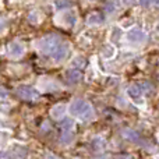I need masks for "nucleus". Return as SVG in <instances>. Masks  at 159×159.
Listing matches in <instances>:
<instances>
[{
  "instance_id": "f257e3e1",
  "label": "nucleus",
  "mask_w": 159,
  "mask_h": 159,
  "mask_svg": "<svg viewBox=\"0 0 159 159\" xmlns=\"http://www.w3.org/2000/svg\"><path fill=\"white\" fill-rule=\"evenodd\" d=\"M69 110L73 116H78L82 120H91L93 117L92 106L84 99H74L70 105Z\"/></svg>"
},
{
  "instance_id": "f03ea898",
  "label": "nucleus",
  "mask_w": 159,
  "mask_h": 159,
  "mask_svg": "<svg viewBox=\"0 0 159 159\" xmlns=\"http://www.w3.org/2000/svg\"><path fill=\"white\" fill-rule=\"evenodd\" d=\"M60 43H61L60 38H59L56 34H50V35L43 36V38L38 42V48H39V50H41V52L52 55V53L59 48V45H60Z\"/></svg>"
},
{
  "instance_id": "7ed1b4c3",
  "label": "nucleus",
  "mask_w": 159,
  "mask_h": 159,
  "mask_svg": "<svg viewBox=\"0 0 159 159\" xmlns=\"http://www.w3.org/2000/svg\"><path fill=\"white\" fill-rule=\"evenodd\" d=\"M17 93H18L20 98L25 99V101H35L39 96L38 91L35 88H32L31 85H20L17 88Z\"/></svg>"
},
{
  "instance_id": "20e7f679",
  "label": "nucleus",
  "mask_w": 159,
  "mask_h": 159,
  "mask_svg": "<svg viewBox=\"0 0 159 159\" xmlns=\"http://www.w3.org/2000/svg\"><path fill=\"white\" fill-rule=\"evenodd\" d=\"M127 39H129L131 43H143V42L147 39V35H145L144 31L134 28V30L129 31V34H127Z\"/></svg>"
},
{
  "instance_id": "39448f33",
  "label": "nucleus",
  "mask_w": 159,
  "mask_h": 159,
  "mask_svg": "<svg viewBox=\"0 0 159 159\" xmlns=\"http://www.w3.org/2000/svg\"><path fill=\"white\" fill-rule=\"evenodd\" d=\"M7 52L11 57H21L25 52V48L21 42H11L7 46Z\"/></svg>"
},
{
  "instance_id": "423d86ee",
  "label": "nucleus",
  "mask_w": 159,
  "mask_h": 159,
  "mask_svg": "<svg viewBox=\"0 0 159 159\" xmlns=\"http://www.w3.org/2000/svg\"><path fill=\"white\" fill-rule=\"evenodd\" d=\"M67 53H69V43H63V42H61L57 49L52 53V57L55 61H61L66 59Z\"/></svg>"
},
{
  "instance_id": "0eeeda50",
  "label": "nucleus",
  "mask_w": 159,
  "mask_h": 159,
  "mask_svg": "<svg viewBox=\"0 0 159 159\" xmlns=\"http://www.w3.org/2000/svg\"><path fill=\"white\" fill-rule=\"evenodd\" d=\"M66 80H67V82H70V84H78V82L81 81V73L75 69L67 70L66 71Z\"/></svg>"
},
{
  "instance_id": "6e6552de",
  "label": "nucleus",
  "mask_w": 159,
  "mask_h": 159,
  "mask_svg": "<svg viewBox=\"0 0 159 159\" xmlns=\"http://www.w3.org/2000/svg\"><path fill=\"white\" fill-rule=\"evenodd\" d=\"M64 113H66V106H64V105H56V106H53L52 110H50L52 117L56 119V120H59V119L63 117Z\"/></svg>"
},
{
  "instance_id": "1a4fd4ad",
  "label": "nucleus",
  "mask_w": 159,
  "mask_h": 159,
  "mask_svg": "<svg viewBox=\"0 0 159 159\" xmlns=\"http://www.w3.org/2000/svg\"><path fill=\"white\" fill-rule=\"evenodd\" d=\"M123 135L129 141H133V143H140L141 141V135L137 131H134V130H130V129L123 130Z\"/></svg>"
},
{
  "instance_id": "9d476101",
  "label": "nucleus",
  "mask_w": 159,
  "mask_h": 159,
  "mask_svg": "<svg viewBox=\"0 0 159 159\" xmlns=\"http://www.w3.org/2000/svg\"><path fill=\"white\" fill-rule=\"evenodd\" d=\"M61 20H63V22L67 25H74L75 22H77V14H75L74 11H66V13L63 14V17H61Z\"/></svg>"
},
{
  "instance_id": "9b49d317",
  "label": "nucleus",
  "mask_w": 159,
  "mask_h": 159,
  "mask_svg": "<svg viewBox=\"0 0 159 159\" xmlns=\"http://www.w3.org/2000/svg\"><path fill=\"white\" fill-rule=\"evenodd\" d=\"M87 22L91 25H95V24H102L103 22V16L101 13H92L88 16Z\"/></svg>"
},
{
  "instance_id": "f8f14e48",
  "label": "nucleus",
  "mask_w": 159,
  "mask_h": 159,
  "mask_svg": "<svg viewBox=\"0 0 159 159\" xmlns=\"http://www.w3.org/2000/svg\"><path fill=\"white\" fill-rule=\"evenodd\" d=\"M141 92H143V89H140L138 85H131V87L129 88V95L131 96L133 99H135V101H140Z\"/></svg>"
},
{
  "instance_id": "ddd939ff",
  "label": "nucleus",
  "mask_w": 159,
  "mask_h": 159,
  "mask_svg": "<svg viewBox=\"0 0 159 159\" xmlns=\"http://www.w3.org/2000/svg\"><path fill=\"white\" fill-rule=\"evenodd\" d=\"M73 138H74V134H73V131H63L60 141L63 144H70L73 141Z\"/></svg>"
},
{
  "instance_id": "4468645a",
  "label": "nucleus",
  "mask_w": 159,
  "mask_h": 159,
  "mask_svg": "<svg viewBox=\"0 0 159 159\" xmlns=\"http://www.w3.org/2000/svg\"><path fill=\"white\" fill-rule=\"evenodd\" d=\"M61 129H63V131H73V130H74V123H73V120L64 119L63 123H61Z\"/></svg>"
},
{
  "instance_id": "2eb2a0df",
  "label": "nucleus",
  "mask_w": 159,
  "mask_h": 159,
  "mask_svg": "<svg viewBox=\"0 0 159 159\" xmlns=\"http://www.w3.org/2000/svg\"><path fill=\"white\" fill-rule=\"evenodd\" d=\"M84 64H85V61H84V59H82V57H75L74 60H73V66L77 67V69L84 67Z\"/></svg>"
},
{
  "instance_id": "dca6fc26",
  "label": "nucleus",
  "mask_w": 159,
  "mask_h": 159,
  "mask_svg": "<svg viewBox=\"0 0 159 159\" xmlns=\"http://www.w3.org/2000/svg\"><path fill=\"white\" fill-rule=\"evenodd\" d=\"M103 53H105V56H106V57H112L113 53H115V49H113L112 46H106L103 49Z\"/></svg>"
},
{
  "instance_id": "f3484780",
  "label": "nucleus",
  "mask_w": 159,
  "mask_h": 159,
  "mask_svg": "<svg viewBox=\"0 0 159 159\" xmlns=\"http://www.w3.org/2000/svg\"><path fill=\"white\" fill-rule=\"evenodd\" d=\"M120 35H121V31L119 30V28H113V35H112V38H113V39H117Z\"/></svg>"
},
{
  "instance_id": "a211bd4d",
  "label": "nucleus",
  "mask_w": 159,
  "mask_h": 159,
  "mask_svg": "<svg viewBox=\"0 0 159 159\" xmlns=\"http://www.w3.org/2000/svg\"><path fill=\"white\" fill-rule=\"evenodd\" d=\"M57 8H64V7H70V3H63V2H57L56 3Z\"/></svg>"
},
{
  "instance_id": "6ab92c4d",
  "label": "nucleus",
  "mask_w": 159,
  "mask_h": 159,
  "mask_svg": "<svg viewBox=\"0 0 159 159\" xmlns=\"http://www.w3.org/2000/svg\"><path fill=\"white\" fill-rule=\"evenodd\" d=\"M4 96H7V91L3 87H0V98H4Z\"/></svg>"
},
{
  "instance_id": "aec40b11",
  "label": "nucleus",
  "mask_w": 159,
  "mask_h": 159,
  "mask_svg": "<svg viewBox=\"0 0 159 159\" xmlns=\"http://www.w3.org/2000/svg\"><path fill=\"white\" fill-rule=\"evenodd\" d=\"M4 28H6V22H4V20L0 18V31H3Z\"/></svg>"
},
{
  "instance_id": "412c9836",
  "label": "nucleus",
  "mask_w": 159,
  "mask_h": 159,
  "mask_svg": "<svg viewBox=\"0 0 159 159\" xmlns=\"http://www.w3.org/2000/svg\"><path fill=\"white\" fill-rule=\"evenodd\" d=\"M96 159H107V158H106V157H98Z\"/></svg>"
},
{
  "instance_id": "4be33fe9",
  "label": "nucleus",
  "mask_w": 159,
  "mask_h": 159,
  "mask_svg": "<svg viewBox=\"0 0 159 159\" xmlns=\"http://www.w3.org/2000/svg\"><path fill=\"white\" fill-rule=\"evenodd\" d=\"M0 159H8V158H4V157H0Z\"/></svg>"
}]
</instances>
